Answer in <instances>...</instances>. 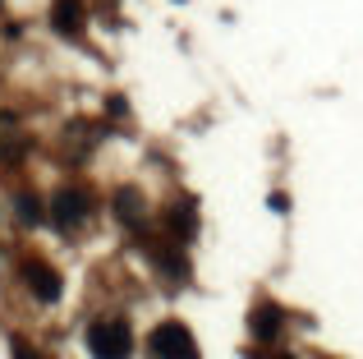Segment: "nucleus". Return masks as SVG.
Segmentation results:
<instances>
[{"mask_svg": "<svg viewBox=\"0 0 363 359\" xmlns=\"http://www.w3.org/2000/svg\"><path fill=\"white\" fill-rule=\"evenodd\" d=\"M14 212H18V226H37V221H42V203H37L33 194H18Z\"/></svg>", "mask_w": 363, "mask_h": 359, "instance_id": "obj_9", "label": "nucleus"}, {"mask_svg": "<svg viewBox=\"0 0 363 359\" xmlns=\"http://www.w3.org/2000/svg\"><path fill=\"white\" fill-rule=\"evenodd\" d=\"M253 336L257 341H276V336H281V309L276 304H262L253 314Z\"/></svg>", "mask_w": 363, "mask_h": 359, "instance_id": "obj_6", "label": "nucleus"}, {"mask_svg": "<svg viewBox=\"0 0 363 359\" xmlns=\"http://www.w3.org/2000/svg\"><path fill=\"white\" fill-rule=\"evenodd\" d=\"M88 350L92 359H129L133 355V332L120 318H101L88 327Z\"/></svg>", "mask_w": 363, "mask_h": 359, "instance_id": "obj_1", "label": "nucleus"}, {"mask_svg": "<svg viewBox=\"0 0 363 359\" xmlns=\"http://www.w3.org/2000/svg\"><path fill=\"white\" fill-rule=\"evenodd\" d=\"M51 28H55L60 37L83 33V5H79V0H55V9H51Z\"/></svg>", "mask_w": 363, "mask_h": 359, "instance_id": "obj_5", "label": "nucleus"}, {"mask_svg": "<svg viewBox=\"0 0 363 359\" xmlns=\"http://www.w3.org/2000/svg\"><path fill=\"white\" fill-rule=\"evenodd\" d=\"M276 359H294V355H276Z\"/></svg>", "mask_w": 363, "mask_h": 359, "instance_id": "obj_12", "label": "nucleus"}, {"mask_svg": "<svg viewBox=\"0 0 363 359\" xmlns=\"http://www.w3.org/2000/svg\"><path fill=\"white\" fill-rule=\"evenodd\" d=\"M92 216V198H88V189H79V184H65V189H55V198H51V226L55 231H79L83 221Z\"/></svg>", "mask_w": 363, "mask_h": 359, "instance_id": "obj_2", "label": "nucleus"}, {"mask_svg": "<svg viewBox=\"0 0 363 359\" xmlns=\"http://www.w3.org/2000/svg\"><path fill=\"white\" fill-rule=\"evenodd\" d=\"M116 212L124 216V221H138V216H143V198L133 194V189H120V194H116Z\"/></svg>", "mask_w": 363, "mask_h": 359, "instance_id": "obj_8", "label": "nucleus"}, {"mask_svg": "<svg viewBox=\"0 0 363 359\" xmlns=\"http://www.w3.org/2000/svg\"><path fill=\"white\" fill-rule=\"evenodd\" d=\"M14 359H42V355H37L28 341H14Z\"/></svg>", "mask_w": 363, "mask_h": 359, "instance_id": "obj_11", "label": "nucleus"}, {"mask_svg": "<svg viewBox=\"0 0 363 359\" xmlns=\"http://www.w3.org/2000/svg\"><path fill=\"white\" fill-rule=\"evenodd\" d=\"M23 281H28V290H33L37 299H42V304H55V299H60V272L51 267V263H42V258H33L23 267Z\"/></svg>", "mask_w": 363, "mask_h": 359, "instance_id": "obj_4", "label": "nucleus"}, {"mask_svg": "<svg viewBox=\"0 0 363 359\" xmlns=\"http://www.w3.org/2000/svg\"><path fill=\"white\" fill-rule=\"evenodd\" d=\"M166 231L175 235V240H189V235H194V212H189V207H184V212L170 207V212H166Z\"/></svg>", "mask_w": 363, "mask_h": 359, "instance_id": "obj_7", "label": "nucleus"}, {"mask_svg": "<svg viewBox=\"0 0 363 359\" xmlns=\"http://www.w3.org/2000/svg\"><path fill=\"white\" fill-rule=\"evenodd\" d=\"M152 355L157 359H203L184 323H161L157 332H152Z\"/></svg>", "mask_w": 363, "mask_h": 359, "instance_id": "obj_3", "label": "nucleus"}, {"mask_svg": "<svg viewBox=\"0 0 363 359\" xmlns=\"http://www.w3.org/2000/svg\"><path fill=\"white\" fill-rule=\"evenodd\" d=\"M157 263H161V272H166V277H189V263L179 258L175 249H161V253H157Z\"/></svg>", "mask_w": 363, "mask_h": 359, "instance_id": "obj_10", "label": "nucleus"}]
</instances>
